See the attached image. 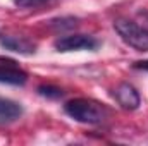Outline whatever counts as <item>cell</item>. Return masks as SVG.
<instances>
[{
    "mask_svg": "<svg viewBox=\"0 0 148 146\" xmlns=\"http://www.w3.org/2000/svg\"><path fill=\"white\" fill-rule=\"evenodd\" d=\"M134 67H136V69H148V60L147 62H136Z\"/></svg>",
    "mask_w": 148,
    "mask_h": 146,
    "instance_id": "30bf717a",
    "label": "cell"
},
{
    "mask_svg": "<svg viewBox=\"0 0 148 146\" xmlns=\"http://www.w3.org/2000/svg\"><path fill=\"white\" fill-rule=\"evenodd\" d=\"M53 45L59 52H74V50H95L98 46V41L93 36L86 35H69L59 38Z\"/></svg>",
    "mask_w": 148,
    "mask_h": 146,
    "instance_id": "3957f363",
    "label": "cell"
},
{
    "mask_svg": "<svg viewBox=\"0 0 148 146\" xmlns=\"http://www.w3.org/2000/svg\"><path fill=\"white\" fill-rule=\"evenodd\" d=\"M14 62L9 64H2L0 65V83H7V84H24L26 83V72H23L21 69H17L16 65H12Z\"/></svg>",
    "mask_w": 148,
    "mask_h": 146,
    "instance_id": "8992f818",
    "label": "cell"
},
{
    "mask_svg": "<svg viewBox=\"0 0 148 146\" xmlns=\"http://www.w3.org/2000/svg\"><path fill=\"white\" fill-rule=\"evenodd\" d=\"M0 45L10 52H17V53H24V55L35 53V45L24 36H17V35H9V33L0 35Z\"/></svg>",
    "mask_w": 148,
    "mask_h": 146,
    "instance_id": "5b68a950",
    "label": "cell"
},
{
    "mask_svg": "<svg viewBox=\"0 0 148 146\" xmlns=\"http://www.w3.org/2000/svg\"><path fill=\"white\" fill-rule=\"evenodd\" d=\"M114 96L115 100L119 102V105L126 110H136L141 103V98H140V93L136 91V88L129 83H121L115 91H114Z\"/></svg>",
    "mask_w": 148,
    "mask_h": 146,
    "instance_id": "277c9868",
    "label": "cell"
},
{
    "mask_svg": "<svg viewBox=\"0 0 148 146\" xmlns=\"http://www.w3.org/2000/svg\"><path fill=\"white\" fill-rule=\"evenodd\" d=\"M47 2L48 0H14V3L21 9H35V7H40Z\"/></svg>",
    "mask_w": 148,
    "mask_h": 146,
    "instance_id": "9c48e42d",
    "label": "cell"
},
{
    "mask_svg": "<svg viewBox=\"0 0 148 146\" xmlns=\"http://www.w3.org/2000/svg\"><path fill=\"white\" fill-rule=\"evenodd\" d=\"M23 113V108L17 102L0 96V120H14Z\"/></svg>",
    "mask_w": 148,
    "mask_h": 146,
    "instance_id": "52a82bcc",
    "label": "cell"
},
{
    "mask_svg": "<svg viewBox=\"0 0 148 146\" xmlns=\"http://www.w3.org/2000/svg\"><path fill=\"white\" fill-rule=\"evenodd\" d=\"M64 110L71 119L83 124H100L109 115L107 108L102 103L88 98H74L64 105Z\"/></svg>",
    "mask_w": 148,
    "mask_h": 146,
    "instance_id": "6da1fadb",
    "label": "cell"
},
{
    "mask_svg": "<svg viewBox=\"0 0 148 146\" xmlns=\"http://www.w3.org/2000/svg\"><path fill=\"white\" fill-rule=\"evenodd\" d=\"M114 28L129 46L140 52H148V28L140 26L138 23L129 19H117L114 23Z\"/></svg>",
    "mask_w": 148,
    "mask_h": 146,
    "instance_id": "7a4b0ae2",
    "label": "cell"
},
{
    "mask_svg": "<svg viewBox=\"0 0 148 146\" xmlns=\"http://www.w3.org/2000/svg\"><path fill=\"white\" fill-rule=\"evenodd\" d=\"M38 93L43 95V96H48V98H59V96H62V89L53 88V86H40Z\"/></svg>",
    "mask_w": 148,
    "mask_h": 146,
    "instance_id": "ba28073f",
    "label": "cell"
}]
</instances>
